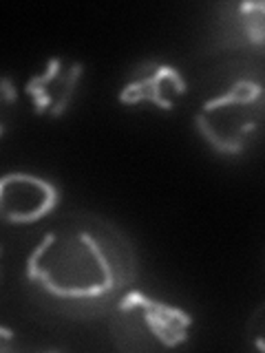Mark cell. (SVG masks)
I'll return each mask as SVG.
<instances>
[{"label":"cell","instance_id":"obj_8","mask_svg":"<svg viewBox=\"0 0 265 353\" xmlns=\"http://www.w3.org/2000/svg\"><path fill=\"white\" fill-rule=\"evenodd\" d=\"M248 340L259 351H265V301L254 309L248 320Z\"/></svg>","mask_w":265,"mask_h":353},{"label":"cell","instance_id":"obj_7","mask_svg":"<svg viewBox=\"0 0 265 353\" xmlns=\"http://www.w3.org/2000/svg\"><path fill=\"white\" fill-rule=\"evenodd\" d=\"M226 11L224 29L230 44L265 55V3H239Z\"/></svg>","mask_w":265,"mask_h":353},{"label":"cell","instance_id":"obj_3","mask_svg":"<svg viewBox=\"0 0 265 353\" xmlns=\"http://www.w3.org/2000/svg\"><path fill=\"white\" fill-rule=\"evenodd\" d=\"M193 318L132 287L108 312V334L119 351L155 353L181 347L190 338Z\"/></svg>","mask_w":265,"mask_h":353},{"label":"cell","instance_id":"obj_4","mask_svg":"<svg viewBox=\"0 0 265 353\" xmlns=\"http://www.w3.org/2000/svg\"><path fill=\"white\" fill-rule=\"evenodd\" d=\"M53 181L31 172H9L0 179V214L11 225H31L58 208Z\"/></svg>","mask_w":265,"mask_h":353},{"label":"cell","instance_id":"obj_1","mask_svg":"<svg viewBox=\"0 0 265 353\" xmlns=\"http://www.w3.org/2000/svg\"><path fill=\"white\" fill-rule=\"evenodd\" d=\"M137 252L124 230L93 212H69L53 221L29 252L25 279L55 312L95 316L137 281Z\"/></svg>","mask_w":265,"mask_h":353},{"label":"cell","instance_id":"obj_6","mask_svg":"<svg viewBox=\"0 0 265 353\" xmlns=\"http://www.w3.org/2000/svg\"><path fill=\"white\" fill-rule=\"evenodd\" d=\"M84 66L75 60L53 58L44 71L36 73L27 82L25 93L38 115L60 117L69 110L77 86H80Z\"/></svg>","mask_w":265,"mask_h":353},{"label":"cell","instance_id":"obj_2","mask_svg":"<svg viewBox=\"0 0 265 353\" xmlns=\"http://www.w3.org/2000/svg\"><path fill=\"white\" fill-rule=\"evenodd\" d=\"M195 113V126L219 154H239L265 124V69L235 60L213 75Z\"/></svg>","mask_w":265,"mask_h":353},{"label":"cell","instance_id":"obj_5","mask_svg":"<svg viewBox=\"0 0 265 353\" xmlns=\"http://www.w3.org/2000/svg\"><path fill=\"white\" fill-rule=\"evenodd\" d=\"M186 93V80L170 64L144 62L124 80L119 88V102L126 106L150 104L161 110H173Z\"/></svg>","mask_w":265,"mask_h":353}]
</instances>
